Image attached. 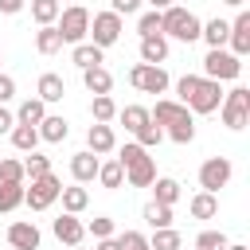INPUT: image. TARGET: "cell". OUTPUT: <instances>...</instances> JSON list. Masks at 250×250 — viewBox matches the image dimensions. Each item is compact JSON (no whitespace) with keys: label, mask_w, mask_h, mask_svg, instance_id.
Returning a JSON list of instances; mask_svg holds the SVG:
<instances>
[{"label":"cell","mask_w":250,"mask_h":250,"mask_svg":"<svg viewBox=\"0 0 250 250\" xmlns=\"http://www.w3.org/2000/svg\"><path fill=\"white\" fill-rule=\"evenodd\" d=\"M137 8H141V0H113V12H117V16H121V12L129 16V12H137Z\"/></svg>","instance_id":"obj_45"},{"label":"cell","mask_w":250,"mask_h":250,"mask_svg":"<svg viewBox=\"0 0 250 250\" xmlns=\"http://www.w3.org/2000/svg\"><path fill=\"white\" fill-rule=\"evenodd\" d=\"M86 35H94L98 47L117 43V39H121V16H117V12H98V16L90 20V31H86Z\"/></svg>","instance_id":"obj_8"},{"label":"cell","mask_w":250,"mask_h":250,"mask_svg":"<svg viewBox=\"0 0 250 250\" xmlns=\"http://www.w3.org/2000/svg\"><path fill=\"white\" fill-rule=\"evenodd\" d=\"M35 51H39V55H55V51H62V35H59L55 23H43V27L35 31Z\"/></svg>","instance_id":"obj_18"},{"label":"cell","mask_w":250,"mask_h":250,"mask_svg":"<svg viewBox=\"0 0 250 250\" xmlns=\"http://www.w3.org/2000/svg\"><path fill=\"white\" fill-rule=\"evenodd\" d=\"M0 160H4V156H0Z\"/></svg>","instance_id":"obj_52"},{"label":"cell","mask_w":250,"mask_h":250,"mask_svg":"<svg viewBox=\"0 0 250 250\" xmlns=\"http://www.w3.org/2000/svg\"><path fill=\"white\" fill-rule=\"evenodd\" d=\"M223 250H246V246H242V242H227Z\"/></svg>","instance_id":"obj_49"},{"label":"cell","mask_w":250,"mask_h":250,"mask_svg":"<svg viewBox=\"0 0 250 250\" xmlns=\"http://www.w3.org/2000/svg\"><path fill=\"white\" fill-rule=\"evenodd\" d=\"M86 31H90V12H86L82 4L59 12V35H62V43H82Z\"/></svg>","instance_id":"obj_6"},{"label":"cell","mask_w":250,"mask_h":250,"mask_svg":"<svg viewBox=\"0 0 250 250\" xmlns=\"http://www.w3.org/2000/svg\"><path fill=\"white\" fill-rule=\"evenodd\" d=\"M125 180H129L133 188H148V184L156 180V164H152L148 148H145L137 160H129V164H125Z\"/></svg>","instance_id":"obj_11"},{"label":"cell","mask_w":250,"mask_h":250,"mask_svg":"<svg viewBox=\"0 0 250 250\" xmlns=\"http://www.w3.org/2000/svg\"><path fill=\"white\" fill-rule=\"evenodd\" d=\"M70 59H74L82 70H90V66H102V47H98V43H74Z\"/></svg>","instance_id":"obj_21"},{"label":"cell","mask_w":250,"mask_h":250,"mask_svg":"<svg viewBox=\"0 0 250 250\" xmlns=\"http://www.w3.org/2000/svg\"><path fill=\"white\" fill-rule=\"evenodd\" d=\"M164 59H168V39H164V35H145V39H141V62L160 66Z\"/></svg>","instance_id":"obj_15"},{"label":"cell","mask_w":250,"mask_h":250,"mask_svg":"<svg viewBox=\"0 0 250 250\" xmlns=\"http://www.w3.org/2000/svg\"><path fill=\"white\" fill-rule=\"evenodd\" d=\"M74 250H78V246H74Z\"/></svg>","instance_id":"obj_53"},{"label":"cell","mask_w":250,"mask_h":250,"mask_svg":"<svg viewBox=\"0 0 250 250\" xmlns=\"http://www.w3.org/2000/svg\"><path fill=\"white\" fill-rule=\"evenodd\" d=\"M230 47H234V55H246L250 51V12H242L234 23H230Z\"/></svg>","instance_id":"obj_17"},{"label":"cell","mask_w":250,"mask_h":250,"mask_svg":"<svg viewBox=\"0 0 250 250\" xmlns=\"http://www.w3.org/2000/svg\"><path fill=\"white\" fill-rule=\"evenodd\" d=\"M219 102H223V90H219L215 78H199L195 90H191V98H188V105H191L195 113H215Z\"/></svg>","instance_id":"obj_9"},{"label":"cell","mask_w":250,"mask_h":250,"mask_svg":"<svg viewBox=\"0 0 250 250\" xmlns=\"http://www.w3.org/2000/svg\"><path fill=\"white\" fill-rule=\"evenodd\" d=\"M98 250H121V242L109 234V238H98Z\"/></svg>","instance_id":"obj_47"},{"label":"cell","mask_w":250,"mask_h":250,"mask_svg":"<svg viewBox=\"0 0 250 250\" xmlns=\"http://www.w3.org/2000/svg\"><path fill=\"white\" fill-rule=\"evenodd\" d=\"M188 211H191L195 219H215V215H219V199H215V191H199V195H191Z\"/></svg>","instance_id":"obj_20"},{"label":"cell","mask_w":250,"mask_h":250,"mask_svg":"<svg viewBox=\"0 0 250 250\" xmlns=\"http://www.w3.org/2000/svg\"><path fill=\"white\" fill-rule=\"evenodd\" d=\"M223 4H234V8H238V4H246V0H223Z\"/></svg>","instance_id":"obj_51"},{"label":"cell","mask_w":250,"mask_h":250,"mask_svg":"<svg viewBox=\"0 0 250 250\" xmlns=\"http://www.w3.org/2000/svg\"><path fill=\"white\" fill-rule=\"evenodd\" d=\"M59 191H62L59 176L47 172V176H35V180H31V188L23 191V203H27L31 211H43V207H51V203L59 199Z\"/></svg>","instance_id":"obj_4"},{"label":"cell","mask_w":250,"mask_h":250,"mask_svg":"<svg viewBox=\"0 0 250 250\" xmlns=\"http://www.w3.org/2000/svg\"><path fill=\"white\" fill-rule=\"evenodd\" d=\"M227 35H230V23L227 20H211V23L199 27V39H207V47H223Z\"/></svg>","instance_id":"obj_24"},{"label":"cell","mask_w":250,"mask_h":250,"mask_svg":"<svg viewBox=\"0 0 250 250\" xmlns=\"http://www.w3.org/2000/svg\"><path fill=\"white\" fill-rule=\"evenodd\" d=\"M98 164H102L98 152H74V156H70V176H74L78 184H90V180L98 176Z\"/></svg>","instance_id":"obj_14"},{"label":"cell","mask_w":250,"mask_h":250,"mask_svg":"<svg viewBox=\"0 0 250 250\" xmlns=\"http://www.w3.org/2000/svg\"><path fill=\"white\" fill-rule=\"evenodd\" d=\"M39 102H62V94H66V86H62V78L59 74H39Z\"/></svg>","instance_id":"obj_22"},{"label":"cell","mask_w":250,"mask_h":250,"mask_svg":"<svg viewBox=\"0 0 250 250\" xmlns=\"http://www.w3.org/2000/svg\"><path fill=\"white\" fill-rule=\"evenodd\" d=\"M117 117V105L109 94H94V121H113Z\"/></svg>","instance_id":"obj_35"},{"label":"cell","mask_w":250,"mask_h":250,"mask_svg":"<svg viewBox=\"0 0 250 250\" xmlns=\"http://www.w3.org/2000/svg\"><path fill=\"white\" fill-rule=\"evenodd\" d=\"M148 117L156 125H168V137L176 145H191L195 141V121H191L188 105H180V102H156V109H148Z\"/></svg>","instance_id":"obj_1"},{"label":"cell","mask_w":250,"mask_h":250,"mask_svg":"<svg viewBox=\"0 0 250 250\" xmlns=\"http://www.w3.org/2000/svg\"><path fill=\"white\" fill-rule=\"evenodd\" d=\"M199 16L188 12V8H164L160 12V35H172L180 43H195L199 39Z\"/></svg>","instance_id":"obj_2"},{"label":"cell","mask_w":250,"mask_h":250,"mask_svg":"<svg viewBox=\"0 0 250 250\" xmlns=\"http://www.w3.org/2000/svg\"><path fill=\"white\" fill-rule=\"evenodd\" d=\"M8 242L16 250H39V227L35 223H12L8 227Z\"/></svg>","instance_id":"obj_13"},{"label":"cell","mask_w":250,"mask_h":250,"mask_svg":"<svg viewBox=\"0 0 250 250\" xmlns=\"http://www.w3.org/2000/svg\"><path fill=\"white\" fill-rule=\"evenodd\" d=\"M160 137H164V133H160V125H156V121H148V125H141V129H137V145H141V148H156V145H160Z\"/></svg>","instance_id":"obj_37"},{"label":"cell","mask_w":250,"mask_h":250,"mask_svg":"<svg viewBox=\"0 0 250 250\" xmlns=\"http://www.w3.org/2000/svg\"><path fill=\"white\" fill-rule=\"evenodd\" d=\"M195 82H199V74H184V78L176 82V90H180V98H184V102L191 98V90H195Z\"/></svg>","instance_id":"obj_43"},{"label":"cell","mask_w":250,"mask_h":250,"mask_svg":"<svg viewBox=\"0 0 250 250\" xmlns=\"http://www.w3.org/2000/svg\"><path fill=\"white\" fill-rule=\"evenodd\" d=\"M86 145H90V152H109V148L117 145V137H113V129H109L105 121H94L90 133H86Z\"/></svg>","instance_id":"obj_16"},{"label":"cell","mask_w":250,"mask_h":250,"mask_svg":"<svg viewBox=\"0 0 250 250\" xmlns=\"http://www.w3.org/2000/svg\"><path fill=\"white\" fill-rule=\"evenodd\" d=\"M12 145H16L20 152H35V145H39V129H35V125H16V129H12Z\"/></svg>","instance_id":"obj_27"},{"label":"cell","mask_w":250,"mask_h":250,"mask_svg":"<svg viewBox=\"0 0 250 250\" xmlns=\"http://www.w3.org/2000/svg\"><path fill=\"white\" fill-rule=\"evenodd\" d=\"M152 8H172V0H152Z\"/></svg>","instance_id":"obj_50"},{"label":"cell","mask_w":250,"mask_h":250,"mask_svg":"<svg viewBox=\"0 0 250 250\" xmlns=\"http://www.w3.org/2000/svg\"><path fill=\"white\" fill-rule=\"evenodd\" d=\"M20 8H23V0H0V12H8V16L20 12Z\"/></svg>","instance_id":"obj_46"},{"label":"cell","mask_w":250,"mask_h":250,"mask_svg":"<svg viewBox=\"0 0 250 250\" xmlns=\"http://www.w3.org/2000/svg\"><path fill=\"white\" fill-rule=\"evenodd\" d=\"M117 117L125 121V129H129V133H137L141 125H148V121H152L145 105H125V109H117Z\"/></svg>","instance_id":"obj_29"},{"label":"cell","mask_w":250,"mask_h":250,"mask_svg":"<svg viewBox=\"0 0 250 250\" xmlns=\"http://www.w3.org/2000/svg\"><path fill=\"white\" fill-rule=\"evenodd\" d=\"M223 246H227V234L223 230H203L195 238V250H223Z\"/></svg>","instance_id":"obj_38"},{"label":"cell","mask_w":250,"mask_h":250,"mask_svg":"<svg viewBox=\"0 0 250 250\" xmlns=\"http://www.w3.org/2000/svg\"><path fill=\"white\" fill-rule=\"evenodd\" d=\"M223 125L227 129H246V117H250V90H230V94H223Z\"/></svg>","instance_id":"obj_5"},{"label":"cell","mask_w":250,"mask_h":250,"mask_svg":"<svg viewBox=\"0 0 250 250\" xmlns=\"http://www.w3.org/2000/svg\"><path fill=\"white\" fill-rule=\"evenodd\" d=\"M51 230H55V238H59V242H66V246H78V242L86 238V227H82V219H78V215H70V211H66V215H59Z\"/></svg>","instance_id":"obj_12"},{"label":"cell","mask_w":250,"mask_h":250,"mask_svg":"<svg viewBox=\"0 0 250 250\" xmlns=\"http://www.w3.org/2000/svg\"><path fill=\"white\" fill-rule=\"evenodd\" d=\"M137 31H141V39L145 35H160V12H145L137 20Z\"/></svg>","instance_id":"obj_39"},{"label":"cell","mask_w":250,"mask_h":250,"mask_svg":"<svg viewBox=\"0 0 250 250\" xmlns=\"http://www.w3.org/2000/svg\"><path fill=\"white\" fill-rule=\"evenodd\" d=\"M117 242H121V250H152V246H148V238H145L141 230H125Z\"/></svg>","instance_id":"obj_41"},{"label":"cell","mask_w":250,"mask_h":250,"mask_svg":"<svg viewBox=\"0 0 250 250\" xmlns=\"http://www.w3.org/2000/svg\"><path fill=\"white\" fill-rule=\"evenodd\" d=\"M43 113H47V102L27 98V102L20 105V125H39V121H43Z\"/></svg>","instance_id":"obj_32"},{"label":"cell","mask_w":250,"mask_h":250,"mask_svg":"<svg viewBox=\"0 0 250 250\" xmlns=\"http://www.w3.org/2000/svg\"><path fill=\"white\" fill-rule=\"evenodd\" d=\"M0 180L23 184V164H20V160H0Z\"/></svg>","instance_id":"obj_40"},{"label":"cell","mask_w":250,"mask_h":250,"mask_svg":"<svg viewBox=\"0 0 250 250\" xmlns=\"http://www.w3.org/2000/svg\"><path fill=\"white\" fill-rule=\"evenodd\" d=\"M12 125H16V117H12V113H8V109H0V133H8V129H12Z\"/></svg>","instance_id":"obj_48"},{"label":"cell","mask_w":250,"mask_h":250,"mask_svg":"<svg viewBox=\"0 0 250 250\" xmlns=\"http://www.w3.org/2000/svg\"><path fill=\"white\" fill-rule=\"evenodd\" d=\"M12 94H16V82H12L8 74H0V105H4V102H8Z\"/></svg>","instance_id":"obj_44"},{"label":"cell","mask_w":250,"mask_h":250,"mask_svg":"<svg viewBox=\"0 0 250 250\" xmlns=\"http://www.w3.org/2000/svg\"><path fill=\"white\" fill-rule=\"evenodd\" d=\"M39 137L51 141V145H59V141L66 137V121H62L59 113H43V121H39Z\"/></svg>","instance_id":"obj_23"},{"label":"cell","mask_w":250,"mask_h":250,"mask_svg":"<svg viewBox=\"0 0 250 250\" xmlns=\"http://www.w3.org/2000/svg\"><path fill=\"white\" fill-rule=\"evenodd\" d=\"M82 82H86L90 94H109V90H113V74H109L105 66H90V70H82Z\"/></svg>","instance_id":"obj_19"},{"label":"cell","mask_w":250,"mask_h":250,"mask_svg":"<svg viewBox=\"0 0 250 250\" xmlns=\"http://www.w3.org/2000/svg\"><path fill=\"white\" fill-rule=\"evenodd\" d=\"M152 184H156V188H152V191H156V195H152L156 203H164V207H172V203L180 199V184H176L172 176H160V180H152Z\"/></svg>","instance_id":"obj_28"},{"label":"cell","mask_w":250,"mask_h":250,"mask_svg":"<svg viewBox=\"0 0 250 250\" xmlns=\"http://www.w3.org/2000/svg\"><path fill=\"white\" fill-rule=\"evenodd\" d=\"M129 82H133L141 94H164V90H168L164 66H152V62H137V66L129 70Z\"/></svg>","instance_id":"obj_7"},{"label":"cell","mask_w":250,"mask_h":250,"mask_svg":"<svg viewBox=\"0 0 250 250\" xmlns=\"http://www.w3.org/2000/svg\"><path fill=\"white\" fill-rule=\"evenodd\" d=\"M145 223L156 230V227H172V207H164V203H145Z\"/></svg>","instance_id":"obj_31"},{"label":"cell","mask_w":250,"mask_h":250,"mask_svg":"<svg viewBox=\"0 0 250 250\" xmlns=\"http://www.w3.org/2000/svg\"><path fill=\"white\" fill-rule=\"evenodd\" d=\"M59 195H62V207H66L70 215L86 211V203H90V191H86V188H62Z\"/></svg>","instance_id":"obj_30"},{"label":"cell","mask_w":250,"mask_h":250,"mask_svg":"<svg viewBox=\"0 0 250 250\" xmlns=\"http://www.w3.org/2000/svg\"><path fill=\"white\" fill-rule=\"evenodd\" d=\"M148 246L152 250H180V234L172 227H156V234L148 238Z\"/></svg>","instance_id":"obj_34"},{"label":"cell","mask_w":250,"mask_h":250,"mask_svg":"<svg viewBox=\"0 0 250 250\" xmlns=\"http://www.w3.org/2000/svg\"><path fill=\"white\" fill-rule=\"evenodd\" d=\"M98 180H102V188H121V180H125V168H121L117 160H109V164H98Z\"/></svg>","instance_id":"obj_33"},{"label":"cell","mask_w":250,"mask_h":250,"mask_svg":"<svg viewBox=\"0 0 250 250\" xmlns=\"http://www.w3.org/2000/svg\"><path fill=\"white\" fill-rule=\"evenodd\" d=\"M20 203H23V184H8V180H0V215L16 211Z\"/></svg>","instance_id":"obj_26"},{"label":"cell","mask_w":250,"mask_h":250,"mask_svg":"<svg viewBox=\"0 0 250 250\" xmlns=\"http://www.w3.org/2000/svg\"><path fill=\"white\" fill-rule=\"evenodd\" d=\"M86 230H90L94 238H109V234H113V219H109V215H98V219H94Z\"/></svg>","instance_id":"obj_42"},{"label":"cell","mask_w":250,"mask_h":250,"mask_svg":"<svg viewBox=\"0 0 250 250\" xmlns=\"http://www.w3.org/2000/svg\"><path fill=\"white\" fill-rule=\"evenodd\" d=\"M242 74V62L234 51H223V47H211L207 59H203V78H215V82H227V78H238Z\"/></svg>","instance_id":"obj_3"},{"label":"cell","mask_w":250,"mask_h":250,"mask_svg":"<svg viewBox=\"0 0 250 250\" xmlns=\"http://www.w3.org/2000/svg\"><path fill=\"white\" fill-rule=\"evenodd\" d=\"M59 12H62V4L59 0H31V20L43 27V23H55L59 20Z\"/></svg>","instance_id":"obj_25"},{"label":"cell","mask_w":250,"mask_h":250,"mask_svg":"<svg viewBox=\"0 0 250 250\" xmlns=\"http://www.w3.org/2000/svg\"><path fill=\"white\" fill-rule=\"evenodd\" d=\"M51 172V156H39V152H31L27 160H23V176L27 180H35V176H47Z\"/></svg>","instance_id":"obj_36"},{"label":"cell","mask_w":250,"mask_h":250,"mask_svg":"<svg viewBox=\"0 0 250 250\" xmlns=\"http://www.w3.org/2000/svg\"><path fill=\"white\" fill-rule=\"evenodd\" d=\"M227 180H230V160L227 156L203 160V168H199V188L203 191H219V188H227Z\"/></svg>","instance_id":"obj_10"}]
</instances>
